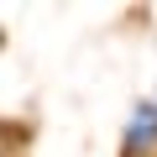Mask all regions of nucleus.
Here are the masks:
<instances>
[{
	"instance_id": "obj_2",
	"label": "nucleus",
	"mask_w": 157,
	"mask_h": 157,
	"mask_svg": "<svg viewBox=\"0 0 157 157\" xmlns=\"http://www.w3.org/2000/svg\"><path fill=\"white\" fill-rule=\"evenodd\" d=\"M152 105H157V100H152Z\"/></svg>"
},
{
	"instance_id": "obj_1",
	"label": "nucleus",
	"mask_w": 157,
	"mask_h": 157,
	"mask_svg": "<svg viewBox=\"0 0 157 157\" xmlns=\"http://www.w3.org/2000/svg\"><path fill=\"white\" fill-rule=\"evenodd\" d=\"M141 152H157V105L141 100L126 121V157H141Z\"/></svg>"
}]
</instances>
